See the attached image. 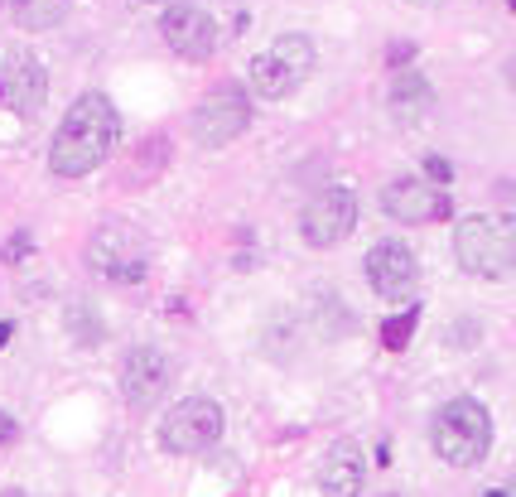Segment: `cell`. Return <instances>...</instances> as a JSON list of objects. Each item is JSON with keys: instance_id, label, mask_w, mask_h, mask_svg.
I'll return each mask as SVG.
<instances>
[{"instance_id": "obj_11", "label": "cell", "mask_w": 516, "mask_h": 497, "mask_svg": "<svg viewBox=\"0 0 516 497\" xmlns=\"http://www.w3.org/2000/svg\"><path fill=\"white\" fill-rule=\"evenodd\" d=\"M381 213L396 222H406V227H425V222H444L454 213V203L444 189L435 184H425V179H391L386 189H381Z\"/></svg>"}, {"instance_id": "obj_15", "label": "cell", "mask_w": 516, "mask_h": 497, "mask_svg": "<svg viewBox=\"0 0 516 497\" xmlns=\"http://www.w3.org/2000/svg\"><path fill=\"white\" fill-rule=\"evenodd\" d=\"M386 111L396 116V126H425L435 116V87L420 73H396L386 87Z\"/></svg>"}, {"instance_id": "obj_16", "label": "cell", "mask_w": 516, "mask_h": 497, "mask_svg": "<svg viewBox=\"0 0 516 497\" xmlns=\"http://www.w3.org/2000/svg\"><path fill=\"white\" fill-rule=\"evenodd\" d=\"M5 20L20 29H54L68 15V0H0Z\"/></svg>"}, {"instance_id": "obj_10", "label": "cell", "mask_w": 516, "mask_h": 497, "mask_svg": "<svg viewBox=\"0 0 516 497\" xmlns=\"http://www.w3.org/2000/svg\"><path fill=\"white\" fill-rule=\"evenodd\" d=\"M160 34L164 44L189 63H208L218 54V20L213 10H198V5H169L160 15Z\"/></svg>"}, {"instance_id": "obj_9", "label": "cell", "mask_w": 516, "mask_h": 497, "mask_svg": "<svg viewBox=\"0 0 516 497\" xmlns=\"http://www.w3.org/2000/svg\"><path fill=\"white\" fill-rule=\"evenodd\" d=\"M174 382V358L164 353V348H131L126 358H121V396H126V406L131 411H150L155 401H160L164 391Z\"/></svg>"}, {"instance_id": "obj_7", "label": "cell", "mask_w": 516, "mask_h": 497, "mask_svg": "<svg viewBox=\"0 0 516 497\" xmlns=\"http://www.w3.org/2000/svg\"><path fill=\"white\" fill-rule=\"evenodd\" d=\"M246 126H251V102H246L242 87H232V83L213 87V92L189 111V136H193V145H203V150L232 145Z\"/></svg>"}, {"instance_id": "obj_6", "label": "cell", "mask_w": 516, "mask_h": 497, "mask_svg": "<svg viewBox=\"0 0 516 497\" xmlns=\"http://www.w3.org/2000/svg\"><path fill=\"white\" fill-rule=\"evenodd\" d=\"M222 406L213 396H184L169 406L160 420V449L164 454H203L222 440Z\"/></svg>"}, {"instance_id": "obj_28", "label": "cell", "mask_w": 516, "mask_h": 497, "mask_svg": "<svg viewBox=\"0 0 516 497\" xmlns=\"http://www.w3.org/2000/svg\"><path fill=\"white\" fill-rule=\"evenodd\" d=\"M5 497H20V493H5Z\"/></svg>"}, {"instance_id": "obj_1", "label": "cell", "mask_w": 516, "mask_h": 497, "mask_svg": "<svg viewBox=\"0 0 516 497\" xmlns=\"http://www.w3.org/2000/svg\"><path fill=\"white\" fill-rule=\"evenodd\" d=\"M116 107H111L107 92H78L73 107L63 111L54 131V145H49V165L63 179H82L97 165H107L111 145H116Z\"/></svg>"}, {"instance_id": "obj_18", "label": "cell", "mask_w": 516, "mask_h": 497, "mask_svg": "<svg viewBox=\"0 0 516 497\" xmlns=\"http://www.w3.org/2000/svg\"><path fill=\"white\" fill-rule=\"evenodd\" d=\"M174 160V145H169V136H150V140H140V150H136V179L145 184V179H155L164 165Z\"/></svg>"}, {"instance_id": "obj_27", "label": "cell", "mask_w": 516, "mask_h": 497, "mask_svg": "<svg viewBox=\"0 0 516 497\" xmlns=\"http://www.w3.org/2000/svg\"><path fill=\"white\" fill-rule=\"evenodd\" d=\"M488 497H507V493H488Z\"/></svg>"}, {"instance_id": "obj_13", "label": "cell", "mask_w": 516, "mask_h": 497, "mask_svg": "<svg viewBox=\"0 0 516 497\" xmlns=\"http://www.w3.org/2000/svg\"><path fill=\"white\" fill-rule=\"evenodd\" d=\"M367 280L381 300H406L420 280V266H415V251L401 247V242H377L367 251Z\"/></svg>"}, {"instance_id": "obj_23", "label": "cell", "mask_w": 516, "mask_h": 497, "mask_svg": "<svg viewBox=\"0 0 516 497\" xmlns=\"http://www.w3.org/2000/svg\"><path fill=\"white\" fill-rule=\"evenodd\" d=\"M10 333H15V324H10V319H0V348L10 343Z\"/></svg>"}, {"instance_id": "obj_25", "label": "cell", "mask_w": 516, "mask_h": 497, "mask_svg": "<svg viewBox=\"0 0 516 497\" xmlns=\"http://www.w3.org/2000/svg\"><path fill=\"white\" fill-rule=\"evenodd\" d=\"M145 5H179V0H145Z\"/></svg>"}, {"instance_id": "obj_20", "label": "cell", "mask_w": 516, "mask_h": 497, "mask_svg": "<svg viewBox=\"0 0 516 497\" xmlns=\"http://www.w3.org/2000/svg\"><path fill=\"white\" fill-rule=\"evenodd\" d=\"M20 256H29V242H25V237H15L10 247L0 251V261H5V266H10V261H20Z\"/></svg>"}, {"instance_id": "obj_14", "label": "cell", "mask_w": 516, "mask_h": 497, "mask_svg": "<svg viewBox=\"0 0 516 497\" xmlns=\"http://www.w3.org/2000/svg\"><path fill=\"white\" fill-rule=\"evenodd\" d=\"M362 473H367L362 444H357L353 435H343V440H333V449L324 454L319 488H324V497H362Z\"/></svg>"}, {"instance_id": "obj_5", "label": "cell", "mask_w": 516, "mask_h": 497, "mask_svg": "<svg viewBox=\"0 0 516 497\" xmlns=\"http://www.w3.org/2000/svg\"><path fill=\"white\" fill-rule=\"evenodd\" d=\"M314 39L309 34H280L266 54H256L251 63H246V83L256 87V97H271V102H280V97H290L309 73H314Z\"/></svg>"}, {"instance_id": "obj_19", "label": "cell", "mask_w": 516, "mask_h": 497, "mask_svg": "<svg viewBox=\"0 0 516 497\" xmlns=\"http://www.w3.org/2000/svg\"><path fill=\"white\" fill-rule=\"evenodd\" d=\"M449 179H454V169H449V160H439V155H430V160H425V184H449Z\"/></svg>"}, {"instance_id": "obj_2", "label": "cell", "mask_w": 516, "mask_h": 497, "mask_svg": "<svg viewBox=\"0 0 516 497\" xmlns=\"http://www.w3.org/2000/svg\"><path fill=\"white\" fill-rule=\"evenodd\" d=\"M454 256L468 276L507 280L516 271V222L507 213H478L463 218L454 232Z\"/></svg>"}, {"instance_id": "obj_4", "label": "cell", "mask_w": 516, "mask_h": 497, "mask_svg": "<svg viewBox=\"0 0 516 497\" xmlns=\"http://www.w3.org/2000/svg\"><path fill=\"white\" fill-rule=\"evenodd\" d=\"M150 261H155L150 237L131 222H102L87 242V266L107 285H140L150 276Z\"/></svg>"}, {"instance_id": "obj_8", "label": "cell", "mask_w": 516, "mask_h": 497, "mask_svg": "<svg viewBox=\"0 0 516 497\" xmlns=\"http://www.w3.org/2000/svg\"><path fill=\"white\" fill-rule=\"evenodd\" d=\"M353 227H357V194L343 189V184L314 194L304 203V213H299V232H304L309 247H338Z\"/></svg>"}, {"instance_id": "obj_3", "label": "cell", "mask_w": 516, "mask_h": 497, "mask_svg": "<svg viewBox=\"0 0 516 497\" xmlns=\"http://www.w3.org/2000/svg\"><path fill=\"white\" fill-rule=\"evenodd\" d=\"M492 449V411L473 396H454L435 415V454L454 469L483 464Z\"/></svg>"}, {"instance_id": "obj_26", "label": "cell", "mask_w": 516, "mask_h": 497, "mask_svg": "<svg viewBox=\"0 0 516 497\" xmlns=\"http://www.w3.org/2000/svg\"><path fill=\"white\" fill-rule=\"evenodd\" d=\"M381 497H401V493H381Z\"/></svg>"}, {"instance_id": "obj_12", "label": "cell", "mask_w": 516, "mask_h": 497, "mask_svg": "<svg viewBox=\"0 0 516 497\" xmlns=\"http://www.w3.org/2000/svg\"><path fill=\"white\" fill-rule=\"evenodd\" d=\"M49 97V73L39 68V58L15 49L0 58V111L10 116H34Z\"/></svg>"}, {"instance_id": "obj_21", "label": "cell", "mask_w": 516, "mask_h": 497, "mask_svg": "<svg viewBox=\"0 0 516 497\" xmlns=\"http://www.w3.org/2000/svg\"><path fill=\"white\" fill-rule=\"evenodd\" d=\"M15 435H20V425H15V415H5V411H0V449H5V444L15 440Z\"/></svg>"}, {"instance_id": "obj_24", "label": "cell", "mask_w": 516, "mask_h": 497, "mask_svg": "<svg viewBox=\"0 0 516 497\" xmlns=\"http://www.w3.org/2000/svg\"><path fill=\"white\" fill-rule=\"evenodd\" d=\"M410 5H420V10H430V5H439V0H410Z\"/></svg>"}, {"instance_id": "obj_17", "label": "cell", "mask_w": 516, "mask_h": 497, "mask_svg": "<svg viewBox=\"0 0 516 497\" xmlns=\"http://www.w3.org/2000/svg\"><path fill=\"white\" fill-rule=\"evenodd\" d=\"M415 324H420V304H410L396 319H386V324H381V348H386V353H406V343L415 338Z\"/></svg>"}, {"instance_id": "obj_22", "label": "cell", "mask_w": 516, "mask_h": 497, "mask_svg": "<svg viewBox=\"0 0 516 497\" xmlns=\"http://www.w3.org/2000/svg\"><path fill=\"white\" fill-rule=\"evenodd\" d=\"M391 63H396V68H401V63H410V58H415V44H406V39H401V44H391Z\"/></svg>"}]
</instances>
